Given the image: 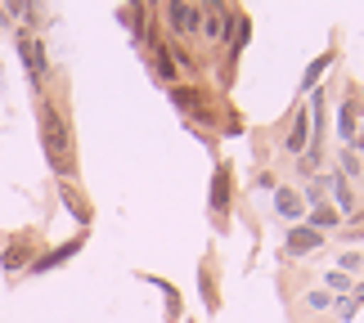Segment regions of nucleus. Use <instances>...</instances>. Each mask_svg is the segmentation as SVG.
Instances as JSON below:
<instances>
[{"instance_id":"nucleus-19","label":"nucleus","mask_w":364,"mask_h":323,"mask_svg":"<svg viewBox=\"0 0 364 323\" xmlns=\"http://www.w3.org/2000/svg\"><path fill=\"white\" fill-rule=\"evenodd\" d=\"M324 288L333 292V297H346V292L355 288V278H351V274H342V270H333V274H324Z\"/></svg>"},{"instance_id":"nucleus-20","label":"nucleus","mask_w":364,"mask_h":323,"mask_svg":"<svg viewBox=\"0 0 364 323\" xmlns=\"http://www.w3.org/2000/svg\"><path fill=\"white\" fill-rule=\"evenodd\" d=\"M333 292L328 288H315V292H306V310H333Z\"/></svg>"},{"instance_id":"nucleus-15","label":"nucleus","mask_w":364,"mask_h":323,"mask_svg":"<svg viewBox=\"0 0 364 323\" xmlns=\"http://www.w3.org/2000/svg\"><path fill=\"white\" fill-rule=\"evenodd\" d=\"M153 72H158V81H166V86L176 81V59H171L166 45H153Z\"/></svg>"},{"instance_id":"nucleus-13","label":"nucleus","mask_w":364,"mask_h":323,"mask_svg":"<svg viewBox=\"0 0 364 323\" xmlns=\"http://www.w3.org/2000/svg\"><path fill=\"white\" fill-rule=\"evenodd\" d=\"M360 305H364V278H355V288L346 292V297H338V301H333V310H338V319L346 323V319H355V310H360Z\"/></svg>"},{"instance_id":"nucleus-17","label":"nucleus","mask_w":364,"mask_h":323,"mask_svg":"<svg viewBox=\"0 0 364 323\" xmlns=\"http://www.w3.org/2000/svg\"><path fill=\"white\" fill-rule=\"evenodd\" d=\"M338 171H342L346 180H360V175H364V162H360L355 148H338Z\"/></svg>"},{"instance_id":"nucleus-4","label":"nucleus","mask_w":364,"mask_h":323,"mask_svg":"<svg viewBox=\"0 0 364 323\" xmlns=\"http://www.w3.org/2000/svg\"><path fill=\"white\" fill-rule=\"evenodd\" d=\"M230 23H234V5H203V27H198V36L207 40V45H225Z\"/></svg>"},{"instance_id":"nucleus-9","label":"nucleus","mask_w":364,"mask_h":323,"mask_svg":"<svg viewBox=\"0 0 364 323\" xmlns=\"http://www.w3.org/2000/svg\"><path fill=\"white\" fill-rule=\"evenodd\" d=\"M171 104L180 108V112H189V117H212V112H207V99H203V90L198 86H171Z\"/></svg>"},{"instance_id":"nucleus-11","label":"nucleus","mask_w":364,"mask_h":323,"mask_svg":"<svg viewBox=\"0 0 364 323\" xmlns=\"http://www.w3.org/2000/svg\"><path fill=\"white\" fill-rule=\"evenodd\" d=\"M306 229H315V234H333V229H342V212L333 202H319V207H311V212H306Z\"/></svg>"},{"instance_id":"nucleus-18","label":"nucleus","mask_w":364,"mask_h":323,"mask_svg":"<svg viewBox=\"0 0 364 323\" xmlns=\"http://www.w3.org/2000/svg\"><path fill=\"white\" fill-rule=\"evenodd\" d=\"M328 63H333V50H324V54H319V59H315L311 67H306V77H301V90H315V86H319V77L328 72Z\"/></svg>"},{"instance_id":"nucleus-12","label":"nucleus","mask_w":364,"mask_h":323,"mask_svg":"<svg viewBox=\"0 0 364 323\" xmlns=\"http://www.w3.org/2000/svg\"><path fill=\"white\" fill-rule=\"evenodd\" d=\"M86 247V234H77V238H68L63 247H54V251H46L41 261H32V274H46V270H54V265H63L68 256H77V251Z\"/></svg>"},{"instance_id":"nucleus-2","label":"nucleus","mask_w":364,"mask_h":323,"mask_svg":"<svg viewBox=\"0 0 364 323\" xmlns=\"http://www.w3.org/2000/svg\"><path fill=\"white\" fill-rule=\"evenodd\" d=\"M14 40H18V59H23V67H27V77H32V86H36V90H46V81H50L46 40H41L32 27H18V32H14Z\"/></svg>"},{"instance_id":"nucleus-8","label":"nucleus","mask_w":364,"mask_h":323,"mask_svg":"<svg viewBox=\"0 0 364 323\" xmlns=\"http://www.w3.org/2000/svg\"><path fill=\"white\" fill-rule=\"evenodd\" d=\"M274 212H279V220H288V224H301V220H306L301 189H292V185H274Z\"/></svg>"},{"instance_id":"nucleus-16","label":"nucleus","mask_w":364,"mask_h":323,"mask_svg":"<svg viewBox=\"0 0 364 323\" xmlns=\"http://www.w3.org/2000/svg\"><path fill=\"white\" fill-rule=\"evenodd\" d=\"M59 198L73 207V216L81 220V224H90V207H86V198H81V193L73 189V185H59Z\"/></svg>"},{"instance_id":"nucleus-3","label":"nucleus","mask_w":364,"mask_h":323,"mask_svg":"<svg viewBox=\"0 0 364 323\" xmlns=\"http://www.w3.org/2000/svg\"><path fill=\"white\" fill-rule=\"evenodd\" d=\"M162 18H166V27H171L176 36H198V27H203V5L171 0V5H162Z\"/></svg>"},{"instance_id":"nucleus-1","label":"nucleus","mask_w":364,"mask_h":323,"mask_svg":"<svg viewBox=\"0 0 364 323\" xmlns=\"http://www.w3.org/2000/svg\"><path fill=\"white\" fill-rule=\"evenodd\" d=\"M36 121H41V148H46V162L54 166V175L73 180V171H77L73 131H68V117H63V108L54 104L50 94H41V99H36Z\"/></svg>"},{"instance_id":"nucleus-5","label":"nucleus","mask_w":364,"mask_h":323,"mask_svg":"<svg viewBox=\"0 0 364 323\" xmlns=\"http://www.w3.org/2000/svg\"><path fill=\"white\" fill-rule=\"evenodd\" d=\"M230 198H234V166L220 162L216 175H212V216H216V224H225V216H230Z\"/></svg>"},{"instance_id":"nucleus-7","label":"nucleus","mask_w":364,"mask_h":323,"mask_svg":"<svg viewBox=\"0 0 364 323\" xmlns=\"http://www.w3.org/2000/svg\"><path fill=\"white\" fill-rule=\"evenodd\" d=\"M324 247V234H315V229H306V224H288V234H284V256H311V251Z\"/></svg>"},{"instance_id":"nucleus-21","label":"nucleus","mask_w":364,"mask_h":323,"mask_svg":"<svg viewBox=\"0 0 364 323\" xmlns=\"http://www.w3.org/2000/svg\"><path fill=\"white\" fill-rule=\"evenodd\" d=\"M338 270L355 278V274L364 270V256H360V251H342V256H338Z\"/></svg>"},{"instance_id":"nucleus-22","label":"nucleus","mask_w":364,"mask_h":323,"mask_svg":"<svg viewBox=\"0 0 364 323\" xmlns=\"http://www.w3.org/2000/svg\"><path fill=\"white\" fill-rule=\"evenodd\" d=\"M355 153H360V158H364V121H360V131H355V144H351Z\"/></svg>"},{"instance_id":"nucleus-6","label":"nucleus","mask_w":364,"mask_h":323,"mask_svg":"<svg viewBox=\"0 0 364 323\" xmlns=\"http://www.w3.org/2000/svg\"><path fill=\"white\" fill-rule=\"evenodd\" d=\"M306 148H311V108H297V112H292L288 135H284V153H288V158H301Z\"/></svg>"},{"instance_id":"nucleus-14","label":"nucleus","mask_w":364,"mask_h":323,"mask_svg":"<svg viewBox=\"0 0 364 323\" xmlns=\"http://www.w3.org/2000/svg\"><path fill=\"white\" fill-rule=\"evenodd\" d=\"M27 256H32V243H27V238L9 243V247H5V270H9V274H14V270H32V261H27Z\"/></svg>"},{"instance_id":"nucleus-10","label":"nucleus","mask_w":364,"mask_h":323,"mask_svg":"<svg viewBox=\"0 0 364 323\" xmlns=\"http://www.w3.org/2000/svg\"><path fill=\"white\" fill-rule=\"evenodd\" d=\"M360 121H364V112H360L355 94H351V99H342V108H338V135H342V148H351V144H355Z\"/></svg>"}]
</instances>
